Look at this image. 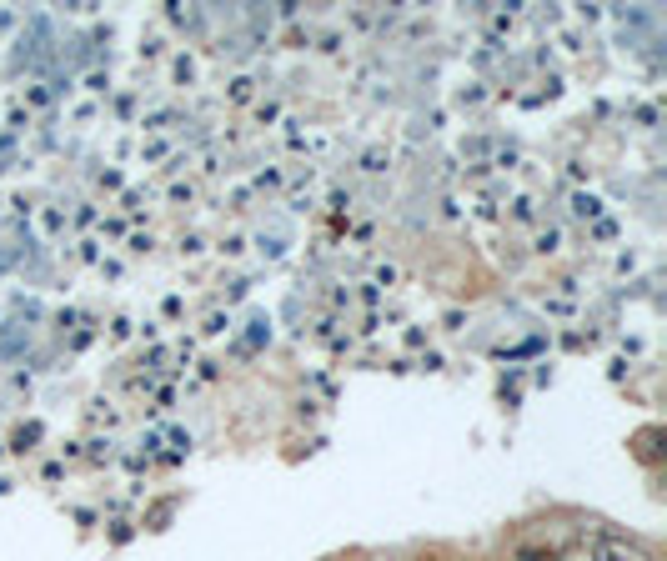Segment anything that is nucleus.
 I'll use <instances>...</instances> for the list:
<instances>
[{
	"label": "nucleus",
	"instance_id": "obj_1",
	"mask_svg": "<svg viewBox=\"0 0 667 561\" xmlns=\"http://www.w3.org/2000/svg\"><path fill=\"white\" fill-rule=\"evenodd\" d=\"M572 556L577 561H657L642 541H627V536H582Z\"/></svg>",
	"mask_w": 667,
	"mask_h": 561
}]
</instances>
